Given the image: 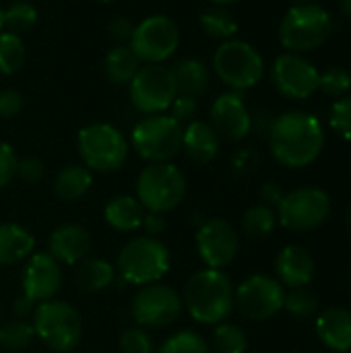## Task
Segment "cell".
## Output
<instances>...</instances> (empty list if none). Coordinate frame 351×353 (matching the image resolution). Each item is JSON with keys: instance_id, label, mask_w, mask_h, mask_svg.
<instances>
[{"instance_id": "6da1fadb", "label": "cell", "mask_w": 351, "mask_h": 353, "mask_svg": "<svg viewBox=\"0 0 351 353\" xmlns=\"http://www.w3.org/2000/svg\"><path fill=\"white\" fill-rule=\"evenodd\" d=\"M267 139L275 161L294 170L317 161L325 147V130L321 120L300 110L277 116Z\"/></svg>"}, {"instance_id": "7a4b0ae2", "label": "cell", "mask_w": 351, "mask_h": 353, "mask_svg": "<svg viewBox=\"0 0 351 353\" xmlns=\"http://www.w3.org/2000/svg\"><path fill=\"white\" fill-rule=\"evenodd\" d=\"M182 304L197 323L219 325L236 308V288L223 271L203 269L186 281Z\"/></svg>"}, {"instance_id": "3957f363", "label": "cell", "mask_w": 351, "mask_h": 353, "mask_svg": "<svg viewBox=\"0 0 351 353\" xmlns=\"http://www.w3.org/2000/svg\"><path fill=\"white\" fill-rule=\"evenodd\" d=\"M333 33V17L317 2L294 4L279 23V41L288 52L304 54L321 48Z\"/></svg>"}, {"instance_id": "277c9868", "label": "cell", "mask_w": 351, "mask_h": 353, "mask_svg": "<svg viewBox=\"0 0 351 353\" xmlns=\"http://www.w3.org/2000/svg\"><path fill=\"white\" fill-rule=\"evenodd\" d=\"M170 265H172L170 248L159 238L139 236L122 246L118 254L116 273L122 277L124 283L141 288V285L157 283L170 271Z\"/></svg>"}, {"instance_id": "5b68a950", "label": "cell", "mask_w": 351, "mask_h": 353, "mask_svg": "<svg viewBox=\"0 0 351 353\" xmlns=\"http://www.w3.org/2000/svg\"><path fill=\"white\" fill-rule=\"evenodd\" d=\"M186 196V178L172 161L149 163L137 178V199L149 213H170Z\"/></svg>"}, {"instance_id": "8992f818", "label": "cell", "mask_w": 351, "mask_h": 353, "mask_svg": "<svg viewBox=\"0 0 351 353\" xmlns=\"http://www.w3.org/2000/svg\"><path fill=\"white\" fill-rule=\"evenodd\" d=\"M77 149L87 170L110 174L124 165L130 145L116 126L108 122H93L79 130Z\"/></svg>"}, {"instance_id": "52a82bcc", "label": "cell", "mask_w": 351, "mask_h": 353, "mask_svg": "<svg viewBox=\"0 0 351 353\" xmlns=\"http://www.w3.org/2000/svg\"><path fill=\"white\" fill-rule=\"evenodd\" d=\"M213 70L217 79L232 91L257 87L265 74V60L259 50L244 39H228L213 54Z\"/></svg>"}, {"instance_id": "ba28073f", "label": "cell", "mask_w": 351, "mask_h": 353, "mask_svg": "<svg viewBox=\"0 0 351 353\" xmlns=\"http://www.w3.org/2000/svg\"><path fill=\"white\" fill-rule=\"evenodd\" d=\"M182 134L184 126L170 114H151L134 124L130 145L141 159L149 163H163L172 161L182 151Z\"/></svg>"}, {"instance_id": "9c48e42d", "label": "cell", "mask_w": 351, "mask_h": 353, "mask_svg": "<svg viewBox=\"0 0 351 353\" xmlns=\"http://www.w3.org/2000/svg\"><path fill=\"white\" fill-rule=\"evenodd\" d=\"M33 331L52 352H72L83 337L81 314L62 300H48L35 306L33 312Z\"/></svg>"}, {"instance_id": "30bf717a", "label": "cell", "mask_w": 351, "mask_h": 353, "mask_svg": "<svg viewBox=\"0 0 351 353\" xmlns=\"http://www.w3.org/2000/svg\"><path fill=\"white\" fill-rule=\"evenodd\" d=\"M178 89L172 74V66L166 64H143L134 79L128 83V97L137 112L166 114L176 99Z\"/></svg>"}, {"instance_id": "8fae6325", "label": "cell", "mask_w": 351, "mask_h": 353, "mask_svg": "<svg viewBox=\"0 0 351 353\" xmlns=\"http://www.w3.org/2000/svg\"><path fill=\"white\" fill-rule=\"evenodd\" d=\"M180 46V29L166 14H149L134 25L128 48L145 64H163Z\"/></svg>"}, {"instance_id": "7c38bea8", "label": "cell", "mask_w": 351, "mask_h": 353, "mask_svg": "<svg viewBox=\"0 0 351 353\" xmlns=\"http://www.w3.org/2000/svg\"><path fill=\"white\" fill-rule=\"evenodd\" d=\"M277 211V223L290 232H312L331 215V199L317 186H302L283 196Z\"/></svg>"}, {"instance_id": "4fadbf2b", "label": "cell", "mask_w": 351, "mask_h": 353, "mask_svg": "<svg viewBox=\"0 0 351 353\" xmlns=\"http://www.w3.org/2000/svg\"><path fill=\"white\" fill-rule=\"evenodd\" d=\"M182 298L180 294L163 283L141 285L130 302L132 319L143 329H163L178 321L182 314Z\"/></svg>"}, {"instance_id": "5bb4252c", "label": "cell", "mask_w": 351, "mask_h": 353, "mask_svg": "<svg viewBox=\"0 0 351 353\" xmlns=\"http://www.w3.org/2000/svg\"><path fill=\"white\" fill-rule=\"evenodd\" d=\"M285 288L271 275H252L236 288V308L248 321H271L283 310Z\"/></svg>"}, {"instance_id": "9a60e30c", "label": "cell", "mask_w": 351, "mask_h": 353, "mask_svg": "<svg viewBox=\"0 0 351 353\" xmlns=\"http://www.w3.org/2000/svg\"><path fill=\"white\" fill-rule=\"evenodd\" d=\"M319 68L302 54L285 52L275 58L271 66V81L275 89L288 99H308L319 91Z\"/></svg>"}, {"instance_id": "2e32d148", "label": "cell", "mask_w": 351, "mask_h": 353, "mask_svg": "<svg viewBox=\"0 0 351 353\" xmlns=\"http://www.w3.org/2000/svg\"><path fill=\"white\" fill-rule=\"evenodd\" d=\"M194 244L207 269H219V271L230 267L240 250V238L236 228L221 217L205 221L197 232Z\"/></svg>"}, {"instance_id": "e0dca14e", "label": "cell", "mask_w": 351, "mask_h": 353, "mask_svg": "<svg viewBox=\"0 0 351 353\" xmlns=\"http://www.w3.org/2000/svg\"><path fill=\"white\" fill-rule=\"evenodd\" d=\"M62 285V269L60 263L50 252H35L27 259V265L21 275L23 296L33 300L35 304L54 300Z\"/></svg>"}, {"instance_id": "ac0fdd59", "label": "cell", "mask_w": 351, "mask_h": 353, "mask_svg": "<svg viewBox=\"0 0 351 353\" xmlns=\"http://www.w3.org/2000/svg\"><path fill=\"white\" fill-rule=\"evenodd\" d=\"M211 126L219 137L230 141H242L250 134V110L244 101L242 91L221 93L209 112Z\"/></svg>"}, {"instance_id": "d6986e66", "label": "cell", "mask_w": 351, "mask_h": 353, "mask_svg": "<svg viewBox=\"0 0 351 353\" xmlns=\"http://www.w3.org/2000/svg\"><path fill=\"white\" fill-rule=\"evenodd\" d=\"M314 271H317V263L310 254L308 248L298 246V244H290L285 246L275 261V279L288 288H308L310 281L314 279Z\"/></svg>"}, {"instance_id": "ffe728a7", "label": "cell", "mask_w": 351, "mask_h": 353, "mask_svg": "<svg viewBox=\"0 0 351 353\" xmlns=\"http://www.w3.org/2000/svg\"><path fill=\"white\" fill-rule=\"evenodd\" d=\"M48 246L60 265H79L91 250V236L83 225L66 223L52 232Z\"/></svg>"}, {"instance_id": "44dd1931", "label": "cell", "mask_w": 351, "mask_h": 353, "mask_svg": "<svg viewBox=\"0 0 351 353\" xmlns=\"http://www.w3.org/2000/svg\"><path fill=\"white\" fill-rule=\"evenodd\" d=\"M317 337L331 352H351V312L333 306L317 316Z\"/></svg>"}, {"instance_id": "7402d4cb", "label": "cell", "mask_w": 351, "mask_h": 353, "mask_svg": "<svg viewBox=\"0 0 351 353\" xmlns=\"http://www.w3.org/2000/svg\"><path fill=\"white\" fill-rule=\"evenodd\" d=\"M219 134L217 130L203 120H192L184 126L182 149L194 163H209L219 153Z\"/></svg>"}, {"instance_id": "603a6c76", "label": "cell", "mask_w": 351, "mask_h": 353, "mask_svg": "<svg viewBox=\"0 0 351 353\" xmlns=\"http://www.w3.org/2000/svg\"><path fill=\"white\" fill-rule=\"evenodd\" d=\"M145 213L147 211L143 209V205L139 203V199L137 196H130V194L112 196L106 203V209H103L106 223L112 230L122 232V234H128V232L139 230L141 223H143Z\"/></svg>"}, {"instance_id": "cb8c5ba5", "label": "cell", "mask_w": 351, "mask_h": 353, "mask_svg": "<svg viewBox=\"0 0 351 353\" xmlns=\"http://www.w3.org/2000/svg\"><path fill=\"white\" fill-rule=\"evenodd\" d=\"M35 238L17 223H0V267L17 265L33 254Z\"/></svg>"}, {"instance_id": "d4e9b609", "label": "cell", "mask_w": 351, "mask_h": 353, "mask_svg": "<svg viewBox=\"0 0 351 353\" xmlns=\"http://www.w3.org/2000/svg\"><path fill=\"white\" fill-rule=\"evenodd\" d=\"M178 95L201 97L211 85V72L207 64L199 58H184L172 66Z\"/></svg>"}, {"instance_id": "484cf974", "label": "cell", "mask_w": 351, "mask_h": 353, "mask_svg": "<svg viewBox=\"0 0 351 353\" xmlns=\"http://www.w3.org/2000/svg\"><path fill=\"white\" fill-rule=\"evenodd\" d=\"M143 62L137 58V54L128 48V43H116L103 60V72L108 81L116 87H128V83L134 79V74L141 70Z\"/></svg>"}, {"instance_id": "4316f807", "label": "cell", "mask_w": 351, "mask_h": 353, "mask_svg": "<svg viewBox=\"0 0 351 353\" xmlns=\"http://www.w3.org/2000/svg\"><path fill=\"white\" fill-rule=\"evenodd\" d=\"M74 267V281L85 294H99L116 281V267L108 261L87 256Z\"/></svg>"}, {"instance_id": "83f0119b", "label": "cell", "mask_w": 351, "mask_h": 353, "mask_svg": "<svg viewBox=\"0 0 351 353\" xmlns=\"http://www.w3.org/2000/svg\"><path fill=\"white\" fill-rule=\"evenodd\" d=\"M93 186V174L85 165H66L54 178V192L62 201H79Z\"/></svg>"}, {"instance_id": "f1b7e54d", "label": "cell", "mask_w": 351, "mask_h": 353, "mask_svg": "<svg viewBox=\"0 0 351 353\" xmlns=\"http://www.w3.org/2000/svg\"><path fill=\"white\" fill-rule=\"evenodd\" d=\"M199 23H201V29L205 31V35L211 39L228 41V39H234V35L238 33L236 19L223 6H213V8L203 10L199 17Z\"/></svg>"}, {"instance_id": "f546056e", "label": "cell", "mask_w": 351, "mask_h": 353, "mask_svg": "<svg viewBox=\"0 0 351 353\" xmlns=\"http://www.w3.org/2000/svg\"><path fill=\"white\" fill-rule=\"evenodd\" d=\"M277 225V211L259 203L246 209L244 217H242V228L244 234L250 238H267Z\"/></svg>"}, {"instance_id": "4dcf8cb0", "label": "cell", "mask_w": 351, "mask_h": 353, "mask_svg": "<svg viewBox=\"0 0 351 353\" xmlns=\"http://www.w3.org/2000/svg\"><path fill=\"white\" fill-rule=\"evenodd\" d=\"M25 43L21 39V35L10 33V31H2L0 33V74H14L21 70V66L25 64Z\"/></svg>"}, {"instance_id": "1f68e13d", "label": "cell", "mask_w": 351, "mask_h": 353, "mask_svg": "<svg viewBox=\"0 0 351 353\" xmlns=\"http://www.w3.org/2000/svg\"><path fill=\"white\" fill-rule=\"evenodd\" d=\"M248 337L242 327L234 323H219L213 331V350L217 353H246Z\"/></svg>"}, {"instance_id": "d6a6232c", "label": "cell", "mask_w": 351, "mask_h": 353, "mask_svg": "<svg viewBox=\"0 0 351 353\" xmlns=\"http://www.w3.org/2000/svg\"><path fill=\"white\" fill-rule=\"evenodd\" d=\"M35 339V331L33 325L21 319H12L0 325V347L17 352V350H25L27 345H31V341Z\"/></svg>"}, {"instance_id": "836d02e7", "label": "cell", "mask_w": 351, "mask_h": 353, "mask_svg": "<svg viewBox=\"0 0 351 353\" xmlns=\"http://www.w3.org/2000/svg\"><path fill=\"white\" fill-rule=\"evenodd\" d=\"M37 23V8L27 0H17L4 8V29L10 33H27Z\"/></svg>"}, {"instance_id": "e575fe53", "label": "cell", "mask_w": 351, "mask_h": 353, "mask_svg": "<svg viewBox=\"0 0 351 353\" xmlns=\"http://www.w3.org/2000/svg\"><path fill=\"white\" fill-rule=\"evenodd\" d=\"M283 310L296 319H310L319 312V298L308 288H294L285 292Z\"/></svg>"}, {"instance_id": "d590c367", "label": "cell", "mask_w": 351, "mask_h": 353, "mask_svg": "<svg viewBox=\"0 0 351 353\" xmlns=\"http://www.w3.org/2000/svg\"><path fill=\"white\" fill-rule=\"evenodd\" d=\"M155 353H211V347L199 333L180 331L168 337Z\"/></svg>"}, {"instance_id": "8d00e7d4", "label": "cell", "mask_w": 351, "mask_h": 353, "mask_svg": "<svg viewBox=\"0 0 351 353\" xmlns=\"http://www.w3.org/2000/svg\"><path fill=\"white\" fill-rule=\"evenodd\" d=\"M319 91L329 97H345L351 91V74L341 66H331L319 74Z\"/></svg>"}, {"instance_id": "74e56055", "label": "cell", "mask_w": 351, "mask_h": 353, "mask_svg": "<svg viewBox=\"0 0 351 353\" xmlns=\"http://www.w3.org/2000/svg\"><path fill=\"white\" fill-rule=\"evenodd\" d=\"M122 353H155V341L151 333L143 327H130L120 335Z\"/></svg>"}, {"instance_id": "f35d334b", "label": "cell", "mask_w": 351, "mask_h": 353, "mask_svg": "<svg viewBox=\"0 0 351 353\" xmlns=\"http://www.w3.org/2000/svg\"><path fill=\"white\" fill-rule=\"evenodd\" d=\"M331 128L345 141H351V95L339 97L329 114Z\"/></svg>"}, {"instance_id": "ab89813d", "label": "cell", "mask_w": 351, "mask_h": 353, "mask_svg": "<svg viewBox=\"0 0 351 353\" xmlns=\"http://www.w3.org/2000/svg\"><path fill=\"white\" fill-rule=\"evenodd\" d=\"M197 112H199V101H197V97H190V95H176V99L170 105V116L176 122H180L182 126L190 124L194 120Z\"/></svg>"}, {"instance_id": "60d3db41", "label": "cell", "mask_w": 351, "mask_h": 353, "mask_svg": "<svg viewBox=\"0 0 351 353\" xmlns=\"http://www.w3.org/2000/svg\"><path fill=\"white\" fill-rule=\"evenodd\" d=\"M17 163H19V157L14 149L8 143L0 141V190L8 186L12 178L17 176Z\"/></svg>"}, {"instance_id": "b9f144b4", "label": "cell", "mask_w": 351, "mask_h": 353, "mask_svg": "<svg viewBox=\"0 0 351 353\" xmlns=\"http://www.w3.org/2000/svg\"><path fill=\"white\" fill-rule=\"evenodd\" d=\"M17 176L25 182H39L46 176V165L39 157H23L17 163Z\"/></svg>"}, {"instance_id": "7bdbcfd3", "label": "cell", "mask_w": 351, "mask_h": 353, "mask_svg": "<svg viewBox=\"0 0 351 353\" xmlns=\"http://www.w3.org/2000/svg\"><path fill=\"white\" fill-rule=\"evenodd\" d=\"M23 108V95L17 89L0 91V118H14Z\"/></svg>"}, {"instance_id": "ee69618b", "label": "cell", "mask_w": 351, "mask_h": 353, "mask_svg": "<svg viewBox=\"0 0 351 353\" xmlns=\"http://www.w3.org/2000/svg\"><path fill=\"white\" fill-rule=\"evenodd\" d=\"M108 31H110V37H112L114 41H118V43H128V39H130V35H132V31H134V23H132L130 19H126V17H116V19L110 21Z\"/></svg>"}, {"instance_id": "f6af8a7d", "label": "cell", "mask_w": 351, "mask_h": 353, "mask_svg": "<svg viewBox=\"0 0 351 353\" xmlns=\"http://www.w3.org/2000/svg\"><path fill=\"white\" fill-rule=\"evenodd\" d=\"M141 228L145 230V236H149V238H159V236L166 234L168 221H166V217H163L161 213H149V211H147L145 217H143Z\"/></svg>"}, {"instance_id": "bcb514c9", "label": "cell", "mask_w": 351, "mask_h": 353, "mask_svg": "<svg viewBox=\"0 0 351 353\" xmlns=\"http://www.w3.org/2000/svg\"><path fill=\"white\" fill-rule=\"evenodd\" d=\"M259 196H261V203H263V205H267V207H271V209H277L279 203L283 201L285 192H283V188H281L277 182H267V184L261 186Z\"/></svg>"}, {"instance_id": "7dc6e473", "label": "cell", "mask_w": 351, "mask_h": 353, "mask_svg": "<svg viewBox=\"0 0 351 353\" xmlns=\"http://www.w3.org/2000/svg\"><path fill=\"white\" fill-rule=\"evenodd\" d=\"M35 306H37V304H35L33 300H29L27 296H21V298H17V300L12 302V314H14V319L27 321L29 316H33Z\"/></svg>"}, {"instance_id": "c3c4849f", "label": "cell", "mask_w": 351, "mask_h": 353, "mask_svg": "<svg viewBox=\"0 0 351 353\" xmlns=\"http://www.w3.org/2000/svg\"><path fill=\"white\" fill-rule=\"evenodd\" d=\"M339 6H341L343 14H348V17L351 19V0H341V2H339Z\"/></svg>"}, {"instance_id": "681fc988", "label": "cell", "mask_w": 351, "mask_h": 353, "mask_svg": "<svg viewBox=\"0 0 351 353\" xmlns=\"http://www.w3.org/2000/svg\"><path fill=\"white\" fill-rule=\"evenodd\" d=\"M215 6H225V4H232V2H238V0H211Z\"/></svg>"}, {"instance_id": "f907efd6", "label": "cell", "mask_w": 351, "mask_h": 353, "mask_svg": "<svg viewBox=\"0 0 351 353\" xmlns=\"http://www.w3.org/2000/svg\"><path fill=\"white\" fill-rule=\"evenodd\" d=\"M4 31V8L0 6V33Z\"/></svg>"}, {"instance_id": "816d5d0a", "label": "cell", "mask_w": 351, "mask_h": 353, "mask_svg": "<svg viewBox=\"0 0 351 353\" xmlns=\"http://www.w3.org/2000/svg\"><path fill=\"white\" fill-rule=\"evenodd\" d=\"M348 230H350V234H351V209H350V215H348Z\"/></svg>"}, {"instance_id": "f5cc1de1", "label": "cell", "mask_w": 351, "mask_h": 353, "mask_svg": "<svg viewBox=\"0 0 351 353\" xmlns=\"http://www.w3.org/2000/svg\"><path fill=\"white\" fill-rule=\"evenodd\" d=\"M292 2H296V4H302V2H312V0H292Z\"/></svg>"}, {"instance_id": "db71d44e", "label": "cell", "mask_w": 351, "mask_h": 353, "mask_svg": "<svg viewBox=\"0 0 351 353\" xmlns=\"http://www.w3.org/2000/svg\"><path fill=\"white\" fill-rule=\"evenodd\" d=\"M101 2H112V0H101Z\"/></svg>"}, {"instance_id": "11a10c76", "label": "cell", "mask_w": 351, "mask_h": 353, "mask_svg": "<svg viewBox=\"0 0 351 353\" xmlns=\"http://www.w3.org/2000/svg\"><path fill=\"white\" fill-rule=\"evenodd\" d=\"M0 316H2V310H0Z\"/></svg>"}]
</instances>
